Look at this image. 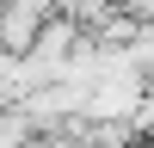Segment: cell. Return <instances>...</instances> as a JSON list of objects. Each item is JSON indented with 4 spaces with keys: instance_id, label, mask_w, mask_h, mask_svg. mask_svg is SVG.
<instances>
[{
    "instance_id": "2",
    "label": "cell",
    "mask_w": 154,
    "mask_h": 148,
    "mask_svg": "<svg viewBox=\"0 0 154 148\" xmlns=\"http://www.w3.org/2000/svg\"><path fill=\"white\" fill-rule=\"evenodd\" d=\"M142 80H148V99H154V62H148V68H142Z\"/></svg>"
},
{
    "instance_id": "1",
    "label": "cell",
    "mask_w": 154,
    "mask_h": 148,
    "mask_svg": "<svg viewBox=\"0 0 154 148\" xmlns=\"http://www.w3.org/2000/svg\"><path fill=\"white\" fill-rule=\"evenodd\" d=\"M56 19V0H0V49L6 56H31L43 25Z\"/></svg>"
}]
</instances>
